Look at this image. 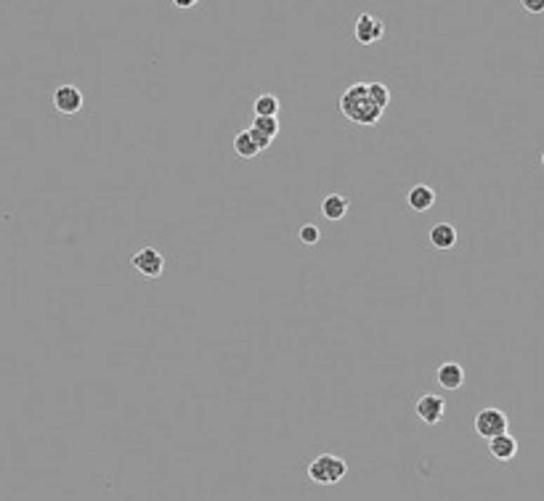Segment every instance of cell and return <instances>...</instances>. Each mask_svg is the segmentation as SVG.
<instances>
[{
	"label": "cell",
	"mask_w": 544,
	"mask_h": 501,
	"mask_svg": "<svg viewBox=\"0 0 544 501\" xmlns=\"http://www.w3.org/2000/svg\"><path fill=\"white\" fill-rule=\"evenodd\" d=\"M435 377H438V385H441L444 390H460L462 385H465V369H462L460 363H454V361L441 363Z\"/></svg>",
	"instance_id": "obj_9"
},
{
	"label": "cell",
	"mask_w": 544,
	"mask_h": 501,
	"mask_svg": "<svg viewBox=\"0 0 544 501\" xmlns=\"http://www.w3.org/2000/svg\"><path fill=\"white\" fill-rule=\"evenodd\" d=\"M131 262H133L135 271L141 276H146V279H159V276L165 274V258H162V252L154 250V247L138 250L133 258H131Z\"/></svg>",
	"instance_id": "obj_4"
},
{
	"label": "cell",
	"mask_w": 544,
	"mask_h": 501,
	"mask_svg": "<svg viewBox=\"0 0 544 501\" xmlns=\"http://www.w3.org/2000/svg\"><path fill=\"white\" fill-rule=\"evenodd\" d=\"M348 472V465L335 456V453H321L316 456L314 462L308 465V477L319 483V486H332V483H340Z\"/></svg>",
	"instance_id": "obj_2"
},
{
	"label": "cell",
	"mask_w": 544,
	"mask_h": 501,
	"mask_svg": "<svg viewBox=\"0 0 544 501\" xmlns=\"http://www.w3.org/2000/svg\"><path fill=\"white\" fill-rule=\"evenodd\" d=\"M520 6L529 13H544V0H523Z\"/></svg>",
	"instance_id": "obj_18"
},
{
	"label": "cell",
	"mask_w": 544,
	"mask_h": 501,
	"mask_svg": "<svg viewBox=\"0 0 544 501\" xmlns=\"http://www.w3.org/2000/svg\"><path fill=\"white\" fill-rule=\"evenodd\" d=\"M319 236H321V231H319V226H314V223H305V226H300V231H298V239H300L303 244H308V247L319 244Z\"/></svg>",
	"instance_id": "obj_17"
},
{
	"label": "cell",
	"mask_w": 544,
	"mask_h": 501,
	"mask_svg": "<svg viewBox=\"0 0 544 501\" xmlns=\"http://www.w3.org/2000/svg\"><path fill=\"white\" fill-rule=\"evenodd\" d=\"M353 35L361 46H372L377 40H383L385 35V24L380 22L372 13H359L356 16V24H353Z\"/></svg>",
	"instance_id": "obj_5"
},
{
	"label": "cell",
	"mask_w": 544,
	"mask_h": 501,
	"mask_svg": "<svg viewBox=\"0 0 544 501\" xmlns=\"http://www.w3.org/2000/svg\"><path fill=\"white\" fill-rule=\"evenodd\" d=\"M175 6H178V8H192L194 0H175Z\"/></svg>",
	"instance_id": "obj_20"
},
{
	"label": "cell",
	"mask_w": 544,
	"mask_h": 501,
	"mask_svg": "<svg viewBox=\"0 0 544 501\" xmlns=\"http://www.w3.org/2000/svg\"><path fill=\"white\" fill-rule=\"evenodd\" d=\"M366 98L375 104L377 109H385L390 104V93L383 83H366Z\"/></svg>",
	"instance_id": "obj_16"
},
{
	"label": "cell",
	"mask_w": 544,
	"mask_h": 501,
	"mask_svg": "<svg viewBox=\"0 0 544 501\" xmlns=\"http://www.w3.org/2000/svg\"><path fill=\"white\" fill-rule=\"evenodd\" d=\"M321 215L326 220H343L348 215V199L343 194H329L321 202Z\"/></svg>",
	"instance_id": "obj_12"
},
{
	"label": "cell",
	"mask_w": 544,
	"mask_h": 501,
	"mask_svg": "<svg viewBox=\"0 0 544 501\" xmlns=\"http://www.w3.org/2000/svg\"><path fill=\"white\" fill-rule=\"evenodd\" d=\"M234 152L242 156V159H253L260 154V149L255 146V141L250 138V131H239L234 135Z\"/></svg>",
	"instance_id": "obj_14"
},
{
	"label": "cell",
	"mask_w": 544,
	"mask_h": 501,
	"mask_svg": "<svg viewBox=\"0 0 544 501\" xmlns=\"http://www.w3.org/2000/svg\"><path fill=\"white\" fill-rule=\"evenodd\" d=\"M250 138L255 141V146L263 152V149H268L271 146V138H266V135H260V133H255V131H250Z\"/></svg>",
	"instance_id": "obj_19"
},
{
	"label": "cell",
	"mask_w": 544,
	"mask_h": 501,
	"mask_svg": "<svg viewBox=\"0 0 544 501\" xmlns=\"http://www.w3.org/2000/svg\"><path fill=\"white\" fill-rule=\"evenodd\" d=\"M255 117H277L279 114V98L274 93H260L253 104Z\"/></svg>",
	"instance_id": "obj_13"
},
{
	"label": "cell",
	"mask_w": 544,
	"mask_h": 501,
	"mask_svg": "<svg viewBox=\"0 0 544 501\" xmlns=\"http://www.w3.org/2000/svg\"><path fill=\"white\" fill-rule=\"evenodd\" d=\"M53 107L59 114H77L83 109V93L74 85H59L53 91Z\"/></svg>",
	"instance_id": "obj_6"
},
{
	"label": "cell",
	"mask_w": 544,
	"mask_h": 501,
	"mask_svg": "<svg viewBox=\"0 0 544 501\" xmlns=\"http://www.w3.org/2000/svg\"><path fill=\"white\" fill-rule=\"evenodd\" d=\"M417 417L423 419L425 425H438L441 419L446 417V401L441 398V395H433V393H427L423 395L420 401H417Z\"/></svg>",
	"instance_id": "obj_7"
},
{
	"label": "cell",
	"mask_w": 544,
	"mask_h": 501,
	"mask_svg": "<svg viewBox=\"0 0 544 501\" xmlns=\"http://www.w3.org/2000/svg\"><path fill=\"white\" fill-rule=\"evenodd\" d=\"M510 427L507 422V414L505 411H499V408H481L478 414H475V422H472V429L486 438V441H491L496 435H505Z\"/></svg>",
	"instance_id": "obj_3"
},
{
	"label": "cell",
	"mask_w": 544,
	"mask_h": 501,
	"mask_svg": "<svg viewBox=\"0 0 544 501\" xmlns=\"http://www.w3.org/2000/svg\"><path fill=\"white\" fill-rule=\"evenodd\" d=\"M250 131L260 133V135H266V138H277L279 133V119L277 117H253V125H250Z\"/></svg>",
	"instance_id": "obj_15"
},
{
	"label": "cell",
	"mask_w": 544,
	"mask_h": 501,
	"mask_svg": "<svg viewBox=\"0 0 544 501\" xmlns=\"http://www.w3.org/2000/svg\"><path fill=\"white\" fill-rule=\"evenodd\" d=\"M340 112L348 119L359 122V125H375L383 117V109H377L369 98H366V83L351 85L343 98H340Z\"/></svg>",
	"instance_id": "obj_1"
},
{
	"label": "cell",
	"mask_w": 544,
	"mask_h": 501,
	"mask_svg": "<svg viewBox=\"0 0 544 501\" xmlns=\"http://www.w3.org/2000/svg\"><path fill=\"white\" fill-rule=\"evenodd\" d=\"M430 244H433L435 250H451L454 244H457V228L451 226V223H435L430 228Z\"/></svg>",
	"instance_id": "obj_11"
},
{
	"label": "cell",
	"mask_w": 544,
	"mask_h": 501,
	"mask_svg": "<svg viewBox=\"0 0 544 501\" xmlns=\"http://www.w3.org/2000/svg\"><path fill=\"white\" fill-rule=\"evenodd\" d=\"M489 451H491V456L499 459V462H510V459H515V453H518V441H515L510 432L496 435V438L489 441Z\"/></svg>",
	"instance_id": "obj_10"
},
{
	"label": "cell",
	"mask_w": 544,
	"mask_h": 501,
	"mask_svg": "<svg viewBox=\"0 0 544 501\" xmlns=\"http://www.w3.org/2000/svg\"><path fill=\"white\" fill-rule=\"evenodd\" d=\"M406 202L414 213H427L430 207L435 204V191L427 186V183H417V186H411L409 194H406Z\"/></svg>",
	"instance_id": "obj_8"
},
{
	"label": "cell",
	"mask_w": 544,
	"mask_h": 501,
	"mask_svg": "<svg viewBox=\"0 0 544 501\" xmlns=\"http://www.w3.org/2000/svg\"><path fill=\"white\" fill-rule=\"evenodd\" d=\"M542 165H544V152H542Z\"/></svg>",
	"instance_id": "obj_21"
}]
</instances>
